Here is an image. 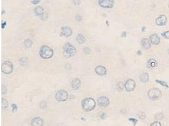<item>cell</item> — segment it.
I'll list each match as a JSON object with an SVG mask.
<instances>
[{"label": "cell", "instance_id": "obj_8", "mask_svg": "<svg viewBox=\"0 0 169 126\" xmlns=\"http://www.w3.org/2000/svg\"><path fill=\"white\" fill-rule=\"evenodd\" d=\"M99 6L105 8H112L114 6V0H98Z\"/></svg>", "mask_w": 169, "mask_h": 126}, {"label": "cell", "instance_id": "obj_20", "mask_svg": "<svg viewBox=\"0 0 169 126\" xmlns=\"http://www.w3.org/2000/svg\"><path fill=\"white\" fill-rule=\"evenodd\" d=\"M76 40L77 42L79 44H82L86 42V38H85L84 36L82 34H79L77 36V38H76Z\"/></svg>", "mask_w": 169, "mask_h": 126}, {"label": "cell", "instance_id": "obj_15", "mask_svg": "<svg viewBox=\"0 0 169 126\" xmlns=\"http://www.w3.org/2000/svg\"><path fill=\"white\" fill-rule=\"evenodd\" d=\"M71 86H72V88L76 90H78L79 88H80V86H81V81L79 79V78H74L73 80L72 81V83H71Z\"/></svg>", "mask_w": 169, "mask_h": 126}, {"label": "cell", "instance_id": "obj_42", "mask_svg": "<svg viewBox=\"0 0 169 126\" xmlns=\"http://www.w3.org/2000/svg\"><path fill=\"white\" fill-rule=\"evenodd\" d=\"M137 54H138V55H139V56H141V55L142 54H141V50H139V51H138Z\"/></svg>", "mask_w": 169, "mask_h": 126}, {"label": "cell", "instance_id": "obj_9", "mask_svg": "<svg viewBox=\"0 0 169 126\" xmlns=\"http://www.w3.org/2000/svg\"><path fill=\"white\" fill-rule=\"evenodd\" d=\"M97 103L100 107H106L110 104V100L106 96H100L97 99Z\"/></svg>", "mask_w": 169, "mask_h": 126}, {"label": "cell", "instance_id": "obj_1", "mask_svg": "<svg viewBox=\"0 0 169 126\" xmlns=\"http://www.w3.org/2000/svg\"><path fill=\"white\" fill-rule=\"evenodd\" d=\"M82 108L85 112H89L93 110L96 106V102L93 98H86L82 101Z\"/></svg>", "mask_w": 169, "mask_h": 126}, {"label": "cell", "instance_id": "obj_2", "mask_svg": "<svg viewBox=\"0 0 169 126\" xmlns=\"http://www.w3.org/2000/svg\"><path fill=\"white\" fill-rule=\"evenodd\" d=\"M76 54V49L74 46L70 43L65 44L63 47V55L67 58L73 57Z\"/></svg>", "mask_w": 169, "mask_h": 126}, {"label": "cell", "instance_id": "obj_7", "mask_svg": "<svg viewBox=\"0 0 169 126\" xmlns=\"http://www.w3.org/2000/svg\"><path fill=\"white\" fill-rule=\"evenodd\" d=\"M124 86L127 92H132L136 88V82L132 79H129L125 81Z\"/></svg>", "mask_w": 169, "mask_h": 126}, {"label": "cell", "instance_id": "obj_21", "mask_svg": "<svg viewBox=\"0 0 169 126\" xmlns=\"http://www.w3.org/2000/svg\"><path fill=\"white\" fill-rule=\"evenodd\" d=\"M20 64L22 66H27L29 64V59L26 57H22L19 59Z\"/></svg>", "mask_w": 169, "mask_h": 126}, {"label": "cell", "instance_id": "obj_41", "mask_svg": "<svg viewBox=\"0 0 169 126\" xmlns=\"http://www.w3.org/2000/svg\"><path fill=\"white\" fill-rule=\"evenodd\" d=\"M6 22H3V23H2V25H1V27H2V29H4L5 28V27H6Z\"/></svg>", "mask_w": 169, "mask_h": 126}, {"label": "cell", "instance_id": "obj_43", "mask_svg": "<svg viewBox=\"0 0 169 126\" xmlns=\"http://www.w3.org/2000/svg\"><path fill=\"white\" fill-rule=\"evenodd\" d=\"M146 27H143V29H142V32H145V30H146Z\"/></svg>", "mask_w": 169, "mask_h": 126}, {"label": "cell", "instance_id": "obj_44", "mask_svg": "<svg viewBox=\"0 0 169 126\" xmlns=\"http://www.w3.org/2000/svg\"><path fill=\"white\" fill-rule=\"evenodd\" d=\"M168 53H169V50H168Z\"/></svg>", "mask_w": 169, "mask_h": 126}, {"label": "cell", "instance_id": "obj_31", "mask_svg": "<svg viewBox=\"0 0 169 126\" xmlns=\"http://www.w3.org/2000/svg\"><path fill=\"white\" fill-rule=\"evenodd\" d=\"M83 52L85 54H89L91 52L90 49L88 48V47H85L84 49H83Z\"/></svg>", "mask_w": 169, "mask_h": 126}, {"label": "cell", "instance_id": "obj_39", "mask_svg": "<svg viewBox=\"0 0 169 126\" xmlns=\"http://www.w3.org/2000/svg\"><path fill=\"white\" fill-rule=\"evenodd\" d=\"M101 114H99V117H100L101 119H105V117H106V114L105 113H101Z\"/></svg>", "mask_w": 169, "mask_h": 126}, {"label": "cell", "instance_id": "obj_3", "mask_svg": "<svg viewBox=\"0 0 169 126\" xmlns=\"http://www.w3.org/2000/svg\"><path fill=\"white\" fill-rule=\"evenodd\" d=\"M39 55L43 59H50L53 56V50L49 46H43L39 50Z\"/></svg>", "mask_w": 169, "mask_h": 126}, {"label": "cell", "instance_id": "obj_14", "mask_svg": "<svg viewBox=\"0 0 169 126\" xmlns=\"http://www.w3.org/2000/svg\"><path fill=\"white\" fill-rule=\"evenodd\" d=\"M44 121L41 117H35L31 121V126H43Z\"/></svg>", "mask_w": 169, "mask_h": 126}, {"label": "cell", "instance_id": "obj_33", "mask_svg": "<svg viewBox=\"0 0 169 126\" xmlns=\"http://www.w3.org/2000/svg\"><path fill=\"white\" fill-rule=\"evenodd\" d=\"M150 126H162V124H161L160 122H158V121H155V122L151 124Z\"/></svg>", "mask_w": 169, "mask_h": 126}, {"label": "cell", "instance_id": "obj_13", "mask_svg": "<svg viewBox=\"0 0 169 126\" xmlns=\"http://www.w3.org/2000/svg\"><path fill=\"white\" fill-rule=\"evenodd\" d=\"M95 72L99 76H104L106 74V69L103 66H97L95 68Z\"/></svg>", "mask_w": 169, "mask_h": 126}, {"label": "cell", "instance_id": "obj_4", "mask_svg": "<svg viewBox=\"0 0 169 126\" xmlns=\"http://www.w3.org/2000/svg\"><path fill=\"white\" fill-rule=\"evenodd\" d=\"M162 92L157 88H153L150 89L148 92V96L151 100H158L162 97Z\"/></svg>", "mask_w": 169, "mask_h": 126}, {"label": "cell", "instance_id": "obj_12", "mask_svg": "<svg viewBox=\"0 0 169 126\" xmlns=\"http://www.w3.org/2000/svg\"><path fill=\"white\" fill-rule=\"evenodd\" d=\"M149 40L152 44L158 45L160 42V38L156 33H153V34L151 35L149 37Z\"/></svg>", "mask_w": 169, "mask_h": 126}, {"label": "cell", "instance_id": "obj_17", "mask_svg": "<svg viewBox=\"0 0 169 126\" xmlns=\"http://www.w3.org/2000/svg\"><path fill=\"white\" fill-rule=\"evenodd\" d=\"M140 81L142 83H147L149 81V75L147 73H143L139 76Z\"/></svg>", "mask_w": 169, "mask_h": 126}, {"label": "cell", "instance_id": "obj_45", "mask_svg": "<svg viewBox=\"0 0 169 126\" xmlns=\"http://www.w3.org/2000/svg\"></svg>", "mask_w": 169, "mask_h": 126}, {"label": "cell", "instance_id": "obj_23", "mask_svg": "<svg viewBox=\"0 0 169 126\" xmlns=\"http://www.w3.org/2000/svg\"><path fill=\"white\" fill-rule=\"evenodd\" d=\"M8 107V102L7 100L2 98V109L4 110V109H7Z\"/></svg>", "mask_w": 169, "mask_h": 126}, {"label": "cell", "instance_id": "obj_11", "mask_svg": "<svg viewBox=\"0 0 169 126\" xmlns=\"http://www.w3.org/2000/svg\"><path fill=\"white\" fill-rule=\"evenodd\" d=\"M167 22V18L165 15H161L156 20V24L158 26L165 25Z\"/></svg>", "mask_w": 169, "mask_h": 126}, {"label": "cell", "instance_id": "obj_32", "mask_svg": "<svg viewBox=\"0 0 169 126\" xmlns=\"http://www.w3.org/2000/svg\"><path fill=\"white\" fill-rule=\"evenodd\" d=\"M129 120L130 121V122H131L132 124H133L134 126H136V124L138 123V120H137L136 119H134V118H130V119H129Z\"/></svg>", "mask_w": 169, "mask_h": 126}, {"label": "cell", "instance_id": "obj_38", "mask_svg": "<svg viewBox=\"0 0 169 126\" xmlns=\"http://www.w3.org/2000/svg\"><path fill=\"white\" fill-rule=\"evenodd\" d=\"M75 5H79L80 4V0H73Z\"/></svg>", "mask_w": 169, "mask_h": 126}, {"label": "cell", "instance_id": "obj_6", "mask_svg": "<svg viewBox=\"0 0 169 126\" xmlns=\"http://www.w3.org/2000/svg\"><path fill=\"white\" fill-rule=\"evenodd\" d=\"M68 93L65 90H60L56 93L55 98L58 102H64L68 98Z\"/></svg>", "mask_w": 169, "mask_h": 126}, {"label": "cell", "instance_id": "obj_19", "mask_svg": "<svg viewBox=\"0 0 169 126\" xmlns=\"http://www.w3.org/2000/svg\"><path fill=\"white\" fill-rule=\"evenodd\" d=\"M34 13H36V15L39 16H41L45 13L44 9H43V8L42 6H37L34 9Z\"/></svg>", "mask_w": 169, "mask_h": 126}, {"label": "cell", "instance_id": "obj_36", "mask_svg": "<svg viewBox=\"0 0 169 126\" xmlns=\"http://www.w3.org/2000/svg\"><path fill=\"white\" fill-rule=\"evenodd\" d=\"M6 92H7V90H6V86H4V85H2V93H3V94H6Z\"/></svg>", "mask_w": 169, "mask_h": 126}, {"label": "cell", "instance_id": "obj_29", "mask_svg": "<svg viewBox=\"0 0 169 126\" xmlns=\"http://www.w3.org/2000/svg\"><path fill=\"white\" fill-rule=\"evenodd\" d=\"M163 114L162 113H158L155 115V118L157 119H159V120H162L163 118Z\"/></svg>", "mask_w": 169, "mask_h": 126}, {"label": "cell", "instance_id": "obj_24", "mask_svg": "<svg viewBox=\"0 0 169 126\" xmlns=\"http://www.w3.org/2000/svg\"><path fill=\"white\" fill-rule=\"evenodd\" d=\"M155 81H156L157 83H158V84H160V85H162V86H163L164 87L167 88H169V86L167 85V83L165 81H164L158 80V79H156Z\"/></svg>", "mask_w": 169, "mask_h": 126}, {"label": "cell", "instance_id": "obj_22", "mask_svg": "<svg viewBox=\"0 0 169 126\" xmlns=\"http://www.w3.org/2000/svg\"><path fill=\"white\" fill-rule=\"evenodd\" d=\"M32 44H33L32 40L29 39H27L24 41V46L26 48H30L32 46Z\"/></svg>", "mask_w": 169, "mask_h": 126}, {"label": "cell", "instance_id": "obj_10", "mask_svg": "<svg viewBox=\"0 0 169 126\" xmlns=\"http://www.w3.org/2000/svg\"><path fill=\"white\" fill-rule=\"evenodd\" d=\"M72 30L70 29V27H67V26H65L63 27L61 29V33L60 35L65 37H69L70 36L72 35Z\"/></svg>", "mask_w": 169, "mask_h": 126}, {"label": "cell", "instance_id": "obj_18", "mask_svg": "<svg viewBox=\"0 0 169 126\" xmlns=\"http://www.w3.org/2000/svg\"><path fill=\"white\" fill-rule=\"evenodd\" d=\"M157 66V62L154 59H149L148 61V67L150 69H153Z\"/></svg>", "mask_w": 169, "mask_h": 126}, {"label": "cell", "instance_id": "obj_30", "mask_svg": "<svg viewBox=\"0 0 169 126\" xmlns=\"http://www.w3.org/2000/svg\"><path fill=\"white\" fill-rule=\"evenodd\" d=\"M12 111H13V112H17L18 110L17 105L15 103H13V104L12 105Z\"/></svg>", "mask_w": 169, "mask_h": 126}, {"label": "cell", "instance_id": "obj_37", "mask_svg": "<svg viewBox=\"0 0 169 126\" xmlns=\"http://www.w3.org/2000/svg\"><path fill=\"white\" fill-rule=\"evenodd\" d=\"M41 0H32L31 1V3H32L33 4H37L38 3H40Z\"/></svg>", "mask_w": 169, "mask_h": 126}, {"label": "cell", "instance_id": "obj_25", "mask_svg": "<svg viewBox=\"0 0 169 126\" xmlns=\"http://www.w3.org/2000/svg\"><path fill=\"white\" fill-rule=\"evenodd\" d=\"M124 87L125 86L123 85V83L122 82H119L117 85V90L119 92H122Z\"/></svg>", "mask_w": 169, "mask_h": 126}, {"label": "cell", "instance_id": "obj_34", "mask_svg": "<svg viewBox=\"0 0 169 126\" xmlns=\"http://www.w3.org/2000/svg\"><path fill=\"white\" fill-rule=\"evenodd\" d=\"M40 18L43 20H47V18H48V15H47V13H44V14L43 15L41 16H40Z\"/></svg>", "mask_w": 169, "mask_h": 126}, {"label": "cell", "instance_id": "obj_27", "mask_svg": "<svg viewBox=\"0 0 169 126\" xmlns=\"http://www.w3.org/2000/svg\"><path fill=\"white\" fill-rule=\"evenodd\" d=\"M162 35L163 36V37L165 38V39H169V30H168V31H166V32H164L163 33H162Z\"/></svg>", "mask_w": 169, "mask_h": 126}, {"label": "cell", "instance_id": "obj_26", "mask_svg": "<svg viewBox=\"0 0 169 126\" xmlns=\"http://www.w3.org/2000/svg\"><path fill=\"white\" fill-rule=\"evenodd\" d=\"M138 117L139 118V119H145V118H146V113H145L144 112H139L138 113Z\"/></svg>", "mask_w": 169, "mask_h": 126}, {"label": "cell", "instance_id": "obj_28", "mask_svg": "<svg viewBox=\"0 0 169 126\" xmlns=\"http://www.w3.org/2000/svg\"><path fill=\"white\" fill-rule=\"evenodd\" d=\"M46 107H47V103H46L45 101H42L40 103V107L42 109H46Z\"/></svg>", "mask_w": 169, "mask_h": 126}, {"label": "cell", "instance_id": "obj_16", "mask_svg": "<svg viewBox=\"0 0 169 126\" xmlns=\"http://www.w3.org/2000/svg\"><path fill=\"white\" fill-rule=\"evenodd\" d=\"M141 46L146 50L149 49L151 48L150 40L147 38H145L141 40Z\"/></svg>", "mask_w": 169, "mask_h": 126}, {"label": "cell", "instance_id": "obj_5", "mask_svg": "<svg viewBox=\"0 0 169 126\" xmlns=\"http://www.w3.org/2000/svg\"><path fill=\"white\" fill-rule=\"evenodd\" d=\"M13 65L12 62L5 61L2 64L1 71L3 73L9 75L13 72Z\"/></svg>", "mask_w": 169, "mask_h": 126}, {"label": "cell", "instance_id": "obj_35", "mask_svg": "<svg viewBox=\"0 0 169 126\" xmlns=\"http://www.w3.org/2000/svg\"><path fill=\"white\" fill-rule=\"evenodd\" d=\"M75 20L77 21V22H80L82 20V16L80 15H77L75 16Z\"/></svg>", "mask_w": 169, "mask_h": 126}, {"label": "cell", "instance_id": "obj_40", "mask_svg": "<svg viewBox=\"0 0 169 126\" xmlns=\"http://www.w3.org/2000/svg\"><path fill=\"white\" fill-rule=\"evenodd\" d=\"M126 36H127V32H126L123 31L122 33V34H121V37H122V38H125L126 37Z\"/></svg>", "mask_w": 169, "mask_h": 126}]
</instances>
